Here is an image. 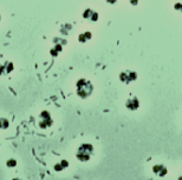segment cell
<instances>
[{"label": "cell", "instance_id": "1", "mask_svg": "<svg viewBox=\"0 0 182 180\" xmlns=\"http://www.w3.org/2000/svg\"><path fill=\"white\" fill-rule=\"evenodd\" d=\"M76 91L79 98L85 99L91 95V93L94 91V86L86 79H79L76 84Z\"/></svg>", "mask_w": 182, "mask_h": 180}, {"label": "cell", "instance_id": "2", "mask_svg": "<svg viewBox=\"0 0 182 180\" xmlns=\"http://www.w3.org/2000/svg\"><path fill=\"white\" fill-rule=\"evenodd\" d=\"M92 153H94V146L91 144H82L77 150L76 158L82 163H86L90 160Z\"/></svg>", "mask_w": 182, "mask_h": 180}, {"label": "cell", "instance_id": "3", "mask_svg": "<svg viewBox=\"0 0 182 180\" xmlns=\"http://www.w3.org/2000/svg\"><path fill=\"white\" fill-rule=\"evenodd\" d=\"M52 124H53V119L51 118L50 112L43 111L40 114H39V126L41 128H47L50 127Z\"/></svg>", "mask_w": 182, "mask_h": 180}, {"label": "cell", "instance_id": "4", "mask_svg": "<svg viewBox=\"0 0 182 180\" xmlns=\"http://www.w3.org/2000/svg\"><path fill=\"white\" fill-rule=\"evenodd\" d=\"M153 172L157 177H160V178H163L168 173V169H167V167H166L163 164H156V165L153 166Z\"/></svg>", "mask_w": 182, "mask_h": 180}, {"label": "cell", "instance_id": "5", "mask_svg": "<svg viewBox=\"0 0 182 180\" xmlns=\"http://www.w3.org/2000/svg\"><path fill=\"white\" fill-rule=\"evenodd\" d=\"M14 68V66L11 61H6L2 65H0V76H6L8 73H11Z\"/></svg>", "mask_w": 182, "mask_h": 180}, {"label": "cell", "instance_id": "6", "mask_svg": "<svg viewBox=\"0 0 182 180\" xmlns=\"http://www.w3.org/2000/svg\"><path fill=\"white\" fill-rule=\"evenodd\" d=\"M125 106H127V108L130 111H136L138 107H140V101H138V99L135 98V97H133V98H129L127 100V103H125Z\"/></svg>", "mask_w": 182, "mask_h": 180}, {"label": "cell", "instance_id": "7", "mask_svg": "<svg viewBox=\"0 0 182 180\" xmlns=\"http://www.w3.org/2000/svg\"><path fill=\"white\" fill-rule=\"evenodd\" d=\"M121 80L124 82H129V81H133V80H135L136 79V74L134 72H123V73H121Z\"/></svg>", "mask_w": 182, "mask_h": 180}, {"label": "cell", "instance_id": "8", "mask_svg": "<svg viewBox=\"0 0 182 180\" xmlns=\"http://www.w3.org/2000/svg\"><path fill=\"white\" fill-rule=\"evenodd\" d=\"M83 17L85 18V19H88V20H91V21H96L97 20V13L94 12L92 10H85L84 12V14H83Z\"/></svg>", "mask_w": 182, "mask_h": 180}, {"label": "cell", "instance_id": "9", "mask_svg": "<svg viewBox=\"0 0 182 180\" xmlns=\"http://www.w3.org/2000/svg\"><path fill=\"white\" fill-rule=\"evenodd\" d=\"M68 167H69V163H68V160H62V161H59V163H57L54 166H53V169H54L56 172H60V171L68 169Z\"/></svg>", "mask_w": 182, "mask_h": 180}, {"label": "cell", "instance_id": "10", "mask_svg": "<svg viewBox=\"0 0 182 180\" xmlns=\"http://www.w3.org/2000/svg\"><path fill=\"white\" fill-rule=\"evenodd\" d=\"M10 126V122L6 118H0V130H6Z\"/></svg>", "mask_w": 182, "mask_h": 180}, {"label": "cell", "instance_id": "11", "mask_svg": "<svg viewBox=\"0 0 182 180\" xmlns=\"http://www.w3.org/2000/svg\"><path fill=\"white\" fill-rule=\"evenodd\" d=\"M62 51V45H54V47H53L52 50H51V55H53V57H57L58 55V53Z\"/></svg>", "mask_w": 182, "mask_h": 180}, {"label": "cell", "instance_id": "12", "mask_svg": "<svg viewBox=\"0 0 182 180\" xmlns=\"http://www.w3.org/2000/svg\"><path fill=\"white\" fill-rule=\"evenodd\" d=\"M90 38H91V33L85 32V33H83V34L79 35V41H81V42H85V41H88Z\"/></svg>", "mask_w": 182, "mask_h": 180}, {"label": "cell", "instance_id": "13", "mask_svg": "<svg viewBox=\"0 0 182 180\" xmlns=\"http://www.w3.org/2000/svg\"><path fill=\"white\" fill-rule=\"evenodd\" d=\"M6 166H7V167H10V169L16 167V166H17V160H16V159H13V158L8 159V160L6 161Z\"/></svg>", "mask_w": 182, "mask_h": 180}, {"label": "cell", "instance_id": "14", "mask_svg": "<svg viewBox=\"0 0 182 180\" xmlns=\"http://www.w3.org/2000/svg\"><path fill=\"white\" fill-rule=\"evenodd\" d=\"M108 2H110V4H115L116 2V0H106Z\"/></svg>", "mask_w": 182, "mask_h": 180}, {"label": "cell", "instance_id": "15", "mask_svg": "<svg viewBox=\"0 0 182 180\" xmlns=\"http://www.w3.org/2000/svg\"><path fill=\"white\" fill-rule=\"evenodd\" d=\"M12 180H23V179H20V178H13Z\"/></svg>", "mask_w": 182, "mask_h": 180}, {"label": "cell", "instance_id": "16", "mask_svg": "<svg viewBox=\"0 0 182 180\" xmlns=\"http://www.w3.org/2000/svg\"><path fill=\"white\" fill-rule=\"evenodd\" d=\"M177 180H182V174L180 175V177H179V178H177Z\"/></svg>", "mask_w": 182, "mask_h": 180}, {"label": "cell", "instance_id": "17", "mask_svg": "<svg viewBox=\"0 0 182 180\" xmlns=\"http://www.w3.org/2000/svg\"><path fill=\"white\" fill-rule=\"evenodd\" d=\"M0 19H1V17H0Z\"/></svg>", "mask_w": 182, "mask_h": 180}]
</instances>
